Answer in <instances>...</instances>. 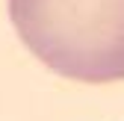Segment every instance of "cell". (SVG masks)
Masks as SVG:
<instances>
[{
    "label": "cell",
    "mask_w": 124,
    "mask_h": 121,
    "mask_svg": "<svg viewBox=\"0 0 124 121\" xmlns=\"http://www.w3.org/2000/svg\"><path fill=\"white\" fill-rule=\"evenodd\" d=\"M21 41L80 83L124 80V0H9Z\"/></svg>",
    "instance_id": "obj_1"
}]
</instances>
